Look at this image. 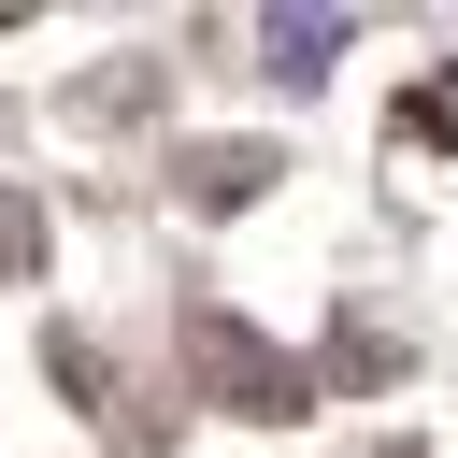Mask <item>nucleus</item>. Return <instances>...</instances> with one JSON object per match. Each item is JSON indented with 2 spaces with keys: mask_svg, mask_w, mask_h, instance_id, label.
<instances>
[{
  "mask_svg": "<svg viewBox=\"0 0 458 458\" xmlns=\"http://www.w3.org/2000/svg\"><path fill=\"white\" fill-rule=\"evenodd\" d=\"M258 57H272L286 86H315V72L344 57V14H272V29H258Z\"/></svg>",
  "mask_w": 458,
  "mask_h": 458,
  "instance_id": "f257e3e1",
  "label": "nucleus"
}]
</instances>
